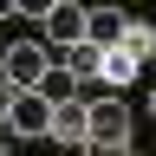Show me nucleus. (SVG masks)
Instances as JSON below:
<instances>
[{
	"label": "nucleus",
	"instance_id": "nucleus-2",
	"mask_svg": "<svg viewBox=\"0 0 156 156\" xmlns=\"http://www.w3.org/2000/svg\"><path fill=\"white\" fill-rule=\"evenodd\" d=\"M46 72H52V46L46 39H13L0 52V85H13V91H39Z\"/></svg>",
	"mask_w": 156,
	"mask_h": 156
},
{
	"label": "nucleus",
	"instance_id": "nucleus-9",
	"mask_svg": "<svg viewBox=\"0 0 156 156\" xmlns=\"http://www.w3.org/2000/svg\"><path fill=\"white\" fill-rule=\"evenodd\" d=\"M136 72H143V65H136L130 52H104V78H111V85H130Z\"/></svg>",
	"mask_w": 156,
	"mask_h": 156
},
{
	"label": "nucleus",
	"instance_id": "nucleus-10",
	"mask_svg": "<svg viewBox=\"0 0 156 156\" xmlns=\"http://www.w3.org/2000/svg\"><path fill=\"white\" fill-rule=\"evenodd\" d=\"M46 7H52V0H13V13H20V20H46Z\"/></svg>",
	"mask_w": 156,
	"mask_h": 156
},
{
	"label": "nucleus",
	"instance_id": "nucleus-12",
	"mask_svg": "<svg viewBox=\"0 0 156 156\" xmlns=\"http://www.w3.org/2000/svg\"><path fill=\"white\" fill-rule=\"evenodd\" d=\"M150 117H156V91H150Z\"/></svg>",
	"mask_w": 156,
	"mask_h": 156
},
{
	"label": "nucleus",
	"instance_id": "nucleus-7",
	"mask_svg": "<svg viewBox=\"0 0 156 156\" xmlns=\"http://www.w3.org/2000/svg\"><path fill=\"white\" fill-rule=\"evenodd\" d=\"M117 52H130L136 65H150V58H156V26L130 20V26H124V39H117Z\"/></svg>",
	"mask_w": 156,
	"mask_h": 156
},
{
	"label": "nucleus",
	"instance_id": "nucleus-13",
	"mask_svg": "<svg viewBox=\"0 0 156 156\" xmlns=\"http://www.w3.org/2000/svg\"><path fill=\"white\" fill-rule=\"evenodd\" d=\"M0 156H7V136H0Z\"/></svg>",
	"mask_w": 156,
	"mask_h": 156
},
{
	"label": "nucleus",
	"instance_id": "nucleus-6",
	"mask_svg": "<svg viewBox=\"0 0 156 156\" xmlns=\"http://www.w3.org/2000/svg\"><path fill=\"white\" fill-rule=\"evenodd\" d=\"M124 26H130V13H117V7H98V13H85V39H91L98 52H117Z\"/></svg>",
	"mask_w": 156,
	"mask_h": 156
},
{
	"label": "nucleus",
	"instance_id": "nucleus-1",
	"mask_svg": "<svg viewBox=\"0 0 156 156\" xmlns=\"http://www.w3.org/2000/svg\"><path fill=\"white\" fill-rule=\"evenodd\" d=\"M85 156H130V104H124V98H98V104H91Z\"/></svg>",
	"mask_w": 156,
	"mask_h": 156
},
{
	"label": "nucleus",
	"instance_id": "nucleus-5",
	"mask_svg": "<svg viewBox=\"0 0 156 156\" xmlns=\"http://www.w3.org/2000/svg\"><path fill=\"white\" fill-rule=\"evenodd\" d=\"M85 13H91V7H78V0H52V7H46V33H52L58 52L85 39Z\"/></svg>",
	"mask_w": 156,
	"mask_h": 156
},
{
	"label": "nucleus",
	"instance_id": "nucleus-3",
	"mask_svg": "<svg viewBox=\"0 0 156 156\" xmlns=\"http://www.w3.org/2000/svg\"><path fill=\"white\" fill-rule=\"evenodd\" d=\"M0 117H7V130H13V136H52V104H46L39 91H13Z\"/></svg>",
	"mask_w": 156,
	"mask_h": 156
},
{
	"label": "nucleus",
	"instance_id": "nucleus-8",
	"mask_svg": "<svg viewBox=\"0 0 156 156\" xmlns=\"http://www.w3.org/2000/svg\"><path fill=\"white\" fill-rule=\"evenodd\" d=\"M98 72H104V52H98L91 39L65 46V78H98Z\"/></svg>",
	"mask_w": 156,
	"mask_h": 156
},
{
	"label": "nucleus",
	"instance_id": "nucleus-4",
	"mask_svg": "<svg viewBox=\"0 0 156 156\" xmlns=\"http://www.w3.org/2000/svg\"><path fill=\"white\" fill-rule=\"evenodd\" d=\"M85 136H91V104H85V98H65V104H52V143L85 150Z\"/></svg>",
	"mask_w": 156,
	"mask_h": 156
},
{
	"label": "nucleus",
	"instance_id": "nucleus-11",
	"mask_svg": "<svg viewBox=\"0 0 156 156\" xmlns=\"http://www.w3.org/2000/svg\"><path fill=\"white\" fill-rule=\"evenodd\" d=\"M7 98H13V85H0V111H7Z\"/></svg>",
	"mask_w": 156,
	"mask_h": 156
}]
</instances>
